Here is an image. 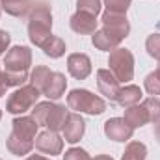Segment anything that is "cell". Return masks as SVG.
<instances>
[{
  "mask_svg": "<svg viewBox=\"0 0 160 160\" xmlns=\"http://www.w3.org/2000/svg\"><path fill=\"white\" fill-rule=\"evenodd\" d=\"M26 160H48V158H45V157H39V155H32V157H28Z\"/></svg>",
  "mask_w": 160,
  "mask_h": 160,
  "instance_id": "obj_31",
  "label": "cell"
},
{
  "mask_svg": "<svg viewBox=\"0 0 160 160\" xmlns=\"http://www.w3.org/2000/svg\"><path fill=\"white\" fill-rule=\"evenodd\" d=\"M32 86H36L48 99H60L65 91V77L62 73H54L45 65H38L32 73Z\"/></svg>",
  "mask_w": 160,
  "mask_h": 160,
  "instance_id": "obj_2",
  "label": "cell"
},
{
  "mask_svg": "<svg viewBox=\"0 0 160 160\" xmlns=\"http://www.w3.org/2000/svg\"><path fill=\"white\" fill-rule=\"evenodd\" d=\"M34 143H36V147L39 149L41 153L50 155V157H52V155H60L62 149H63V140H62L54 130H45V132H41Z\"/></svg>",
  "mask_w": 160,
  "mask_h": 160,
  "instance_id": "obj_10",
  "label": "cell"
},
{
  "mask_svg": "<svg viewBox=\"0 0 160 160\" xmlns=\"http://www.w3.org/2000/svg\"><path fill=\"white\" fill-rule=\"evenodd\" d=\"M67 104L75 112H84L91 116H99L106 110V102L101 97L89 93L88 89H73L67 95Z\"/></svg>",
  "mask_w": 160,
  "mask_h": 160,
  "instance_id": "obj_5",
  "label": "cell"
},
{
  "mask_svg": "<svg viewBox=\"0 0 160 160\" xmlns=\"http://www.w3.org/2000/svg\"><path fill=\"white\" fill-rule=\"evenodd\" d=\"M145 89L151 95H160V75L157 71L151 73V75H147V78H145Z\"/></svg>",
  "mask_w": 160,
  "mask_h": 160,
  "instance_id": "obj_27",
  "label": "cell"
},
{
  "mask_svg": "<svg viewBox=\"0 0 160 160\" xmlns=\"http://www.w3.org/2000/svg\"><path fill=\"white\" fill-rule=\"evenodd\" d=\"M157 73H158V75H160V63H158V67H157Z\"/></svg>",
  "mask_w": 160,
  "mask_h": 160,
  "instance_id": "obj_34",
  "label": "cell"
},
{
  "mask_svg": "<svg viewBox=\"0 0 160 160\" xmlns=\"http://www.w3.org/2000/svg\"><path fill=\"white\" fill-rule=\"evenodd\" d=\"M6 88H8V86H6V78H4V73L0 71V97H2L4 93H6Z\"/></svg>",
  "mask_w": 160,
  "mask_h": 160,
  "instance_id": "obj_30",
  "label": "cell"
},
{
  "mask_svg": "<svg viewBox=\"0 0 160 160\" xmlns=\"http://www.w3.org/2000/svg\"><path fill=\"white\" fill-rule=\"evenodd\" d=\"M93 160H114L112 157H108V155H101V157H95Z\"/></svg>",
  "mask_w": 160,
  "mask_h": 160,
  "instance_id": "obj_32",
  "label": "cell"
},
{
  "mask_svg": "<svg viewBox=\"0 0 160 160\" xmlns=\"http://www.w3.org/2000/svg\"><path fill=\"white\" fill-rule=\"evenodd\" d=\"M97 86H99V91L108 97L110 101H116L118 99V93H119V80L114 77L112 71H106V69H99L97 71Z\"/></svg>",
  "mask_w": 160,
  "mask_h": 160,
  "instance_id": "obj_11",
  "label": "cell"
},
{
  "mask_svg": "<svg viewBox=\"0 0 160 160\" xmlns=\"http://www.w3.org/2000/svg\"><path fill=\"white\" fill-rule=\"evenodd\" d=\"M41 48H43V52H45L47 56H50V58H60V56H63V52H65V43L60 39V38L50 36L48 39L45 41V45H43Z\"/></svg>",
  "mask_w": 160,
  "mask_h": 160,
  "instance_id": "obj_21",
  "label": "cell"
},
{
  "mask_svg": "<svg viewBox=\"0 0 160 160\" xmlns=\"http://www.w3.org/2000/svg\"><path fill=\"white\" fill-rule=\"evenodd\" d=\"M34 142H24V140H17L15 136H9L8 138V149H9V153H13V155H17V157H24V155H28L32 149H34Z\"/></svg>",
  "mask_w": 160,
  "mask_h": 160,
  "instance_id": "obj_20",
  "label": "cell"
},
{
  "mask_svg": "<svg viewBox=\"0 0 160 160\" xmlns=\"http://www.w3.org/2000/svg\"><path fill=\"white\" fill-rule=\"evenodd\" d=\"M11 125H13L11 136H15L17 140H24V142H34L36 132H38V127H39L38 121L34 119V118H26V116L13 119Z\"/></svg>",
  "mask_w": 160,
  "mask_h": 160,
  "instance_id": "obj_12",
  "label": "cell"
},
{
  "mask_svg": "<svg viewBox=\"0 0 160 160\" xmlns=\"http://www.w3.org/2000/svg\"><path fill=\"white\" fill-rule=\"evenodd\" d=\"M84 128H86V123L80 118L78 114H69L67 119H65V125H63V138L65 142L69 143H77L80 142V138L84 136Z\"/></svg>",
  "mask_w": 160,
  "mask_h": 160,
  "instance_id": "obj_13",
  "label": "cell"
},
{
  "mask_svg": "<svg viewBox=\"0 0 160 160\" xmlns=\"http://www.w3.org/2000/svg\"><path fill=\"white\" fill-rule=\"evenodd\" d=\"M102 24H104V30L110 32L114 38L118 39H125L130 32V24L125 17V13H110V11H104L102 13Z\"/></svg>",
  "mask_w": 160,
  "mask_h": 160,
  "instance_id": "obj_8",
  "label": "cell"
},
{
  "mask_svg": "<svg viewBox=\"0 0 160 160\" xmlns=\"http://www.w3.org/2000/svg\"><path fill=\"white\" fill-rule=\"evenodd\" d=\"M50 28H52L50 9L45 4H41V6H38L32 11L30 21H28V36H30V41L36 47H43L45 41L52 36L50 34Z\"/></svg>",
  "mask_w": 160,
  "mask_h": 160,
  "instance_id": "obj_3",
  "label": "cell"
},
{
  "mask_svg": "<svg viewBox=\"0 0 160 160\" xmlns=\"http://www.w3.org/2000/svg\"><path fill=\"white\" fill-rule=\"evenodd\" d=\"M67 69L75 78L84 80L91 73V62L86 54H71L67 58Z\"/></svg>",
  "mask_w": 160,
  "mask_h": 160,
  "instance_id": "obj_14",
  "label": "cell"
},
{
  "mask_svg": "<svg viewBox=\"0 0 160 160\" xmlns=\"http://www.w3.org/2000/svg\"><path fill=\"white\" fill-rule=\"evenodd\" d=\"M123 119L127 121L132 128H136V127H143L145 123H149V114H147V110L143 108V104L142 106H128L127 110H125V118Z\"/></svg>",
  "mask_w": 160,
  "mask_h": 160,
  "instance_id": "obj_16",
  "label": "cell"
},
{
  "mask_svg": "<svg viewBox=\"0 0 160 160\" xmlns=\"http://www.w3.org/2000/svg\"><path fill=\"white\" fill-rule=\"evenodd\" d=\"M71 28L77 32V34H95V28H97V17L93 15H88V13H82L77 11L73 17H71Z\"/></svg>",
  "mask_w": 160,
  "mask_h": 160,
  "instance_id": "obj_15",
  "label": "cell"
},
{
  "mask_svg": "<svg viewBox=\"0 0 160 160\" xmlns=\"http://www.w3.org/2000/svg\"><path fill=\"white\" fill-rule=\"evenodd\" d=\"M0 116H2V114H0Z\"/></svg>",
  "mask_w": 160,
  "mask_h": 160,
  "instance_id": "obj_35",
  "label": "cell"
},
{
  "mask_svg": "<svg viewBox=\"0 0 160 160\" xmlns=\"http://www.w3.org/2000/svg\"><path fill=\"white\" fill-rule=\"evenodd\" d=\"M63 160H91V158H89V155H88L84 149H80V147H73V149H69V151L65 153Z\"/></svg>",
  "mask_w": 160,
  "mask_h": 160,
  "instance_id": "obj_28",
  "label": "cell"
},
{
  "mask_svg": "<svg viewBox=\"0 0 160 160\" xmlns=\"http://www.w3.org/2000/svg\"><path fill=\"white\" fill-rule=\"evenodd\" d=\"M145 48H147V52H149L153 58L160 60V34L149 36L147 41H145Z\"/></svg>",
  "mask_w": 160,
  "mask_h": 160,
  "instance_id": "obj_25",
  "label": "cell"
},
{
  "mask_svg": "<svg viewBox=\"0 0 160 160\" xmlns=\"http://www.w3.org/2000/svg\"><path fill=\"white\" fill-rule=\"evenodd\" d=\"M119 43H121V39L114 38V36H112L110 32H106L104 28L99 30V32H95V36H93V45H95L99 50H116Z\"/></svg>",
  "mask_w": 160,
  "mask_h": 160,
  "instance_id": "obj_18",
  "label": "cell"
},
{
  "mask_svg": "<svg viewBox=\"0 0 160 160\" xmlns=\"http://www.w3.org/2000/svg\"><path fill=\"white\" fill-rule=\"evenodd\" d=\"M157 138H158V142H160V125L157 127Z\"/></svg>",
  "mask_w": 160,
  "mask_h": 160,
  "instance_id": "obj_33",
  "label": "cell"
},
{
  "mask_svg": "<svg viewBox=\"0 0 160 160\" xmlns=\"http://www.w3.org/2000/svg\"><path fill=\"white\" fill-rule=\"evenodd\" d=\"M67 116H69V112L63 106L52 104V102H39L32 110V118L38 121V125L47 127L48 130H54V132L63 128Z\"/></svg>",
  "mask_w": 160,
  "mask_h": 160,
  "instance_id": "obj_4",
  "label": "cell"
},
{
  "mask_svg": "<svg viewBox=\"0 0 160 160\" xmlns=\"http://www.w3.org/2000/svg\"><path fill=\"white\" fill-rule=\"evenodd\" d=\"M32 63V52L28 47H13L4 58L6 86H21L28 78V67Z\"/></svg>",
  "mask_w": 160,
  "mask_h": 160,
  "instance_id": "obj_1",
  "label": "cell"
},
{
  "mask_svg": "<svg viewBox=\"0 0 160 160\" xmlns=\"http://www.w3.org/2000/svg\"><path fill=\"white\" fill-rule=\"evenodd\" d=\"M110 71L119 82H128L134 77V56L127 48H116L110 52L108 58Z\"/></svg>",
  "mask_w": 160,
  "mask_h": 160,
  "instance_id": "obj_6",
  "label": "cell"
},
{
  "mask_svg": "<svg viewBox=\"0 0 160 160\" xmlns=\"http://www.w3.org/2000/svg\"><path fill=\"white\" fill-rule=\"evenodd\" d=\"M39 97V89L36 86H22L21 89H17L15 93H11V97L8 99V112L11 114H24L28 112Z\"/></svg>",
  "mask_w": 160,
  "mask_h": 160,
  "instance_id": "obj_7",
  "label": "cell"
},
{
  "mask_svg": "<svg viewBox=\"0 0 160 160\" xmlns=\"http://www.w3.org/2000/svg\"><path fill=\"white\" fill-rule=\"evenodd\" d=\"M143 108L147 110V114H149V119L151 121H160V101L157 97H149V99H145L143 101Z\"/></svg>",
  "mask_w": 160,
  "mask_h": 160,
  "instance_id": "obj_23",
  "label": "cell"
},
{
  "mask_svg": "<svg viewBox=\"0 0 160 160\" xmlns=\"http://www.w3.org/2000/svg\"><path fill=\"white\" fill-rule=\"evenodd\" d=\"M145 155H147V149L142 142H130L121 160H145Z\"/></svg>",
  "mask_w": 160,
  "mask_h": 160,
  "instance_id": "obj_22",
  "label": "cell"
},
{
  "mask_svg": "<svg viewBox=\"0 0 160 160\" xmlns=\"http://www.w3.org/2000/svg\"><path fill=\"white\" fill-rule=\"evenodd\" d=\"M0 6L6 9V13L13 17H22L30 8V0H0Z\"/></svg>",
  "mask_w": 160,
  "mask_h": 160,
  "instance_id": "obj_19",
  "label": "cell"
},
{
  "mask_svg": "<svg viewBox=\"0 0 160 160\" xmlns=\"http://www.w3.org/2000/svg\"><path fill=\"white\" fill-rule=\"evenodd\" d=\"M77 6H78V11L93 15V17H97L101 11V0H78Z\"/></svg>",
  "mask_w": 160,
  "mask_h": 160,
  "instance_id": "obj_24",
  "label": "cell"
},
{
  "mask_svg": "<svg viewBox=\"0 0 160 160\" xmlns=\"http://www.w3.org/2000/svg\"><path fill=\"white\" fill-rule=\"evenodd\" d=\"M9 41H11V38H9V34L6 32V30H0V54L8 48V45H9Z\"/></svg>",
  "mask_w": 160,
  "mask_h": 160,
  "instance_id": "obj_29",
  "label": "cell"
},
{
  "mask_svg": "<svg viewBox=\"0 0 160 160\" xmlns=\"http://www.w3.org/2000/svg\"><path fill=\"white\" fill-rule=\"evenodd\" d=\"M132 127L123 118H112L104 123V134L114 142H127L132 136Z\"/></svg>",
  "mask_w": 160,
  "mask_h": 160,
  "instance_id": "obj_9",
  "label": "cell"
},
{
  "mask_svg": "<svg viewBox=\"0 0 160 160\" xmlns=\"http://www.w3.org/2000/svg\"><path fill=\"white\" fill-rule=\"evenodd\" d=\"M106 11L110 13H125L130 6V0H104Z\"/></svg>",
  "mask_w": 160,
  "mask_h": 160,
  "instance_id": "obj_26",
  "label": "cell"
},
{
  "mask_svg": "<svg viewBox=\"0 0 160 160\" xmlns=\"http://www.w3.org/2000/svg\"><path fill=\"white\" fill-rule=\"evenodd\" d=\"M140 99H142V89L138 88V86H125L123 89H119V93H118V102H119L121 106H125V108H128V106H134V104H138L140 102Z\"/></svg>",
  "mask_w": 160,
  "mask_h": 160,
  "instance_id": "obj_17",
  "label": "cell"
}]
</instances>
